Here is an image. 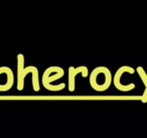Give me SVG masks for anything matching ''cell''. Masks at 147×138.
I'll use <instances>...</instances> for the list:
<instances>
[{
	"mask_svg": "<svg viewBox=\"0 0 147 138\" xmlns=\"http://www.w3.org/2000/svg\"><path fill=\"white\" fill-rule=\"evenodd\" d=\"M90 85L98 92L106 91L112 83V75L106 67L95 68L90 75Z\"/></svg>",
	"mask_w": 147,
	"mask_h": 138,
	"instance_id": "6da1fadb",
	"label": "cell"
},
{
	"mask_svg": "<svg viewBox=\"0 0 147 138\" xmlns=\"http://www.w3.org/2000/svg\"><path fill=\"white\" fill-rule=\"evenodd\" d=\"M65 75V71L61 67H49L45 71L42 75V86L49 91H61L65 87V84L53 85V83L57 80L61 79Z\"/></svg>",
	"mask_w": 147,
	"mask_h": 138,
	"instance_id": "7a4b0ae2",
	"label": "cell"
},
{
	"mask_svg": "<svg viewBox=\"0 0 147 138\" xmlns=\"http://www.w3.org/2000/svg\"><path fill=\"white\" fill-rule=\"evenodd\" d=\"M37 69L33 66L24 67V57L23 55L19 53L17 55V80L16 86L18 91H22L24 88V79L28 74H33L36 72Z\"/></svg>",
	"mask_w": 147,
	"mask_h": 138,
	"instance_id": "3957f363",
	"label": "cell"
},
{
	"mask_svg": "<svg viewBox=\"0 0 147 138\" xmlns=\"http://www.w3.org/2000/svg\"><path fill=\"white\" fill-rule=\"evenodd\" d=\"M124 73H129V74H133L134 73V69H132L131 67H128V66H124V67H121L118 71L116 72L114 76V79H113V83H114V86L117 88L118 90L122 92H128L130 90H133L135 87L134 84H129V85H124L121 83V78H122L123 74Z\"/></svg>",
	"mask_w": 147,
	"mask_h": 138,
	"instance_id": "277c9868",
	"label": "cell"
},
{
	"mask_svg": "<svg viewBox=\"0 0 147 138\" xmlns=\"http://www.w3.org/2000/svg\"><path fill=\"white\" fill-rule=\"evenodd\" d=\"M14 84V76L8 67H0V93L8 91Z\"/></svg>",
	"mask_w": 147,
	"mask_h": 138,
	"instance_id": "5b68a950",
	"label": "cell"
},
{
	"mask_svg": "<svg viewBox=\"0 0 147 138\" xmlns=\"http://www.w3.org/2000/svg\"><path fill=\"white\" fill-rule=\"evenodd\" d=\"M81 74L84 78H87L89 76V70L85 66H81L78 68L69 67V91H75V86H76V77Z\"/></svg>",
	"mask_w": 147,
	"mask_h": 138,
	"instance_id": "8992f818",
	"label": "cell"
},
{
	"mask_svg": "<svg viewBox=\"0 0 147 138\" xmlns=\"http://www.w3.org/2000/svg\"><path fill=\"white\" fill-rule=\"evenodd\" d=\"M137 71H138L140 77L142 78V81H143V83H144V85H145V91H144V94H143L142 100H143V101H146V98H147V75H146V73H145V71L142 69V68H138V69H137Z\"/></svg>",
	"mask_w": 147,
	"mask_h": 138,
	"instance_id": "52a82bcc",
	"label": "cell"
}]
</instances>
